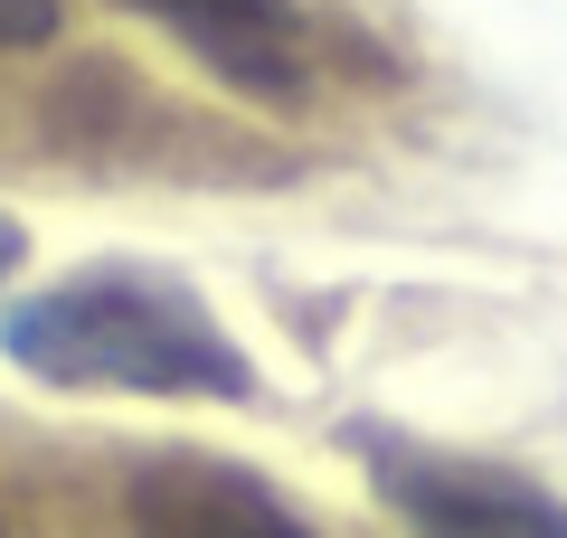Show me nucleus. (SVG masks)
Masks as SVG:
<instances>
[{
    "mask_svg": "<svg viewBox=\"0 0 567 538\" xmlns=\"http://www.w3.org/2000/svg\"><path fill=\"white\" fill-rule=\"evenodd\" d=\"M0 350L39 387H104V397H189L256 406L265 379L227 340V321L152 265H76L0 312Z\"/></svg>",
    "mask_w": 567,
    "mask_h": 538,
    "instance_id": "obj_1",
    "label": "nucleus"
},
{
    "mask_svg": "<svg viewBox=\"0 0 567 538\" xmlns=\"http://www.w3.org/2000/svg\"><path fill=\"white\" fill-rule=\"evenodd\" d=\"M341 444L360 454L388 510H406L425 538H567V500L502 473V463L435 454V444L388 435V425H341Z\"/></svg>",
    "mask_w": 567,
    "mask_h": 538,
    "instance_id": "obj_2",
    "label": "nucleus"
},
{
    "mask_svg": "<svg viewBox=\"0 0 567 538\" xmlns=\"http://www.w3.org/2000/svg\"><path fill=\"white\" fill-rule=\"evenodd\" d=\"M123 529L133 538H322L265 473L218 454H152L123 482Z\"/></svg>",
    "mask_w": 567,
    "mask_h": 538,
    "instance_id": "obj_3",
    "label": "nucleus"
},
{
    "mask_svg": "<svg viewBox=\"0 0 567 538\" xmlns=\"http://www.w3.org/2000/svg\"><path fill=\"white\" fill-rule=\"evenodd\" d=\"M133 10H142V20H162L171 39H189L227 85H246V95L293 104L303 76H312L293 0H133Z\"/></svg>",
    "mask_w": 567,
    "mask_h": 538,
    "instance_id": "obj_4",
    "label": "nucleus"
},
{
    "mask_svg": "<svg viewBox=\"0 0 567 538\" xmlns=\"http://www.w3.org/2000/svg\"><path fill=\"white\" fill-rule=\"evenodd\" d=\"M58 0H0V48H48L58 39Z\"/></svg>",
    "mask_w": 567,
    "mask_h": 538,
    "instance_id": "obj_5",
    "label": "nucleus"
},
{
    "mask_svg": "<svg viewBox=\"0 0 567 538\" xmlns=\"http://www.w3.org/2000/svg\"><path fill=\"white\" fill-rule=\"evenodd\" d=\"M20 256H29V237H20V227H10V218H0V283L20 275Z\"/></svg>",
    "mask_w": 567,
    "mask_h": 538,
    "instance_id": "obj_6",
    "label": "nucleus"
},
{
    "mask_svg": "<svg viewBox=\"0 0 567 538\" xmlns=\"http://www.w3.org/2000/svg\"><path fill=\"white\" fill-rule=\"evenodd\" d=\"M0 538H20V529H10V519H0Z\"/></svg>",
    "mask_w": 567,
    "mask_h": 538,
    "instance_id": "obj_7",
    "label": "nucleus"
}]
</instances>
